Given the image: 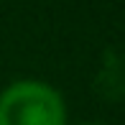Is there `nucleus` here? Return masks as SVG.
<instances>
[{"label": "nucleus", "instance_id": "nucleus-2", "mask_svg": "<svg viewBox=\"0 0 125 125\" xmlns=\"http://www.w3.org/2000/svg\"><path fill=\"white\" fill-rule=\"evenodd\" d=\"M79 125H105V123H79Z\"/></svg>", "mask_w": 125, "mask_h": 125}, {"label": "nucleus", "instance_id": "nucleus-1", "mask_svg": "<svg viewBox=\"0 0 125 125\" xmlns=\"http://www.w3.org/2000/svg\"><path fill=\"white\" fill-rule=\"evenodd\" d=\"M61 92L41 79H18L0 92V125H66Z\"/></svg>", "mask_w": 125, "mask_h": 125}]
</instances>
